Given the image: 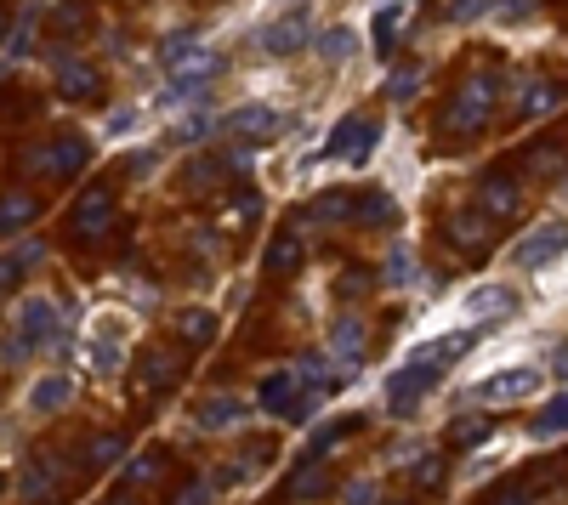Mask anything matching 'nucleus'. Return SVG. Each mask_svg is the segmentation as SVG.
Returning a JSON list of instances; mask_svg holds the SVG:
<instances>
[{"label": "nucleus", "mask_w": 568, "mask_h": 505, "mask_svg": "<svg viewBox=\"0 0 568 505\" xmlns=\"http://www.w3.org/2000/svg\"><path fill=\"white\" fill-rule=\"evenodd\" d=\"M438 375H444V369H438V358L421 347L404 369H392V381H387V409H392V415H415V409H421V398L438 386Z\"/></svg>", "instance_id": "1"}, {"label": "nucleus", "mask_w": 568, "mask_h": 505, "mask_svg": "<svg viewBox=\"0 0 568 505\" xmlns=\"http://www.w3.org/2000/svg\"><path fill=\"white\" fill-rule=\"evenodd\" d=\"M495 74H472L455 97H449V131H461V137H472V131H483L489 125V114H495Z\"/></svg>", "instance_id": "2"}, {"label": "nucleus", "mask_w": 568, "mask_h": 505, "mask_svg": "<svg viewBox=\"0 0 568 505\" xmlns=\"http://www.w3.org/2000/svg\"><path fill=\"white\" fill-rule=\"evenodd\" d=\"M302 369H273V375H262V392H256V398H262V409L267 415H279V420H307V409H313V403L302 398Z\"/></svg>", "instance_id": "3"}, {"label": "nucleus", "mask_w": 568, "mask_h": 505, "mask_svg": "<svg viewBox=\"0 0 568 505\" xmlns=\"http://www.w3.org/2000/svg\"><path fill=\"white\" fill-rule=\"evenodd\" d=\"M23 341V347H46V341H57L63 335V313H57V301L46 296H29L18 307V330H12Z\"/></svg>", "instance_id": "4"}, {"label": "nucleus", "mask_w": 568, "mask_h": 505, "mask_svg": "<svg viewBox=\"0 0 568 505\" xmlns=\"http://www.w3.org/2000/svg\"><path fill=\"white\" fill-rule=\"evenodd\" d=\"M375 137H381V125L375 120H358V114H347V120L330 131V142L319 148V159H364L375 148Z\"/></svg>", "instance_id": "5"}, {"label": "nucleus", "mask_w": 568, "mask_h": 505, "mask_svg": "<svg viewBox=\"0 0 568 505\" xmlns=\"http://www.w3.org/2000/svg\"><path fill=\"white\" fill-rule=\"evenodd\" d=\"M108 227H114V199H108L103 188H91L80 205H74V216H69V239L74 244H86V239H103Z\"/></svg>", "instance_id": "6"}, {"label": "nucleus", "mask_w": 568, "mask_h": 505, "mask_svg": "<svg viewBox=\"0 0 568 505\" xmlns=\"http://www.w3.org/2000/svg\"><path fill=\"white\" fill-rule=\"evenodd\" d=\"M228 131L233 137H245V142H273L284 131V114L279 108H267V103H245V108H233L228 114Z\"/></svg>", "instance_id": "7"}, {"label": "nucleus", "mask_w": 568, "mask_h": 505, "mask_svg": "<svg viewBox=\"0 0 568 505\" xmlns=\"http://www.w3.org/2000/svg\"><path fill=\"white\" fill-rule=\"evenodd\" d=\"M307 40H313V23H307V12H284L279 23H267V29H262L267 57H296Z\"/></svg>", "instance_id": "8"}, {"label": "nucleus", "mask_w": 568, "mask_h": 505, "mask_svg": "<svg viewBox=\"0 0 568 505\" xmlns=\"http://www.w3.org/2000/svg\"><path fill=\"white\" fill-rule=\"evenodd\" d=\"M86 165V142L80 137H57L52 148H40V159H29V171H46L52 182H69Z\"/></svg>", "instance_id": "9"}, {"label": "nucleus", "mask_w": 568, "mask_h": 505, "mask_svg": "<svg viewBox=\"0 0 568 505\" xmlns=\"http://www.w3.org/2000/svg\"><path fill=\"white\" fill-rule=\"evenodd\" d=\"M57 91H63V97H74V103H86V97H97V91H103V74L91 69L86 57H63L57 52Z\"/></svg>", "instance_id": "10"}, {"label": "nucleus", "mask_w": 568, "mask_h": 505, "mask_svg": "<svg viewBox=\"0 0 568 505\" xmlns=\"http://www.w3.org/2000/svg\"><path fill=\"white\" fill-rule=\"evenodd\" d=\"M546 386V375L540 369H500V375H489V386H483L478 398L489 403H517V398H534Z\"/></svg>", "instance_id": "11"}, {"label": "nucleus", "mask_w": 568, "mask_h": 505, "mask_svg": "<svg viewBox=\"0 0 568 505\" xmlns=\"http://www.w3.org/2000/svg\"><path fill=\"white\" fill-rule=\"evenodd\" d=\"M557 250H563V222L551 216V222H540V227L529 233V239L517 244L512 256H517L523 267H546V262H557Z\"/></svg>", "instance_id": "12"}, {"label": "nucleus", "mask_w": 568, "mask_h": 505, "mask_svg": "<svg viewBox=\"0 0 568 505\" xmlns=\"http://www.w3.org/2000/svg\"><path fill=\"white\" fill-rule=\"evenodd\" d=\"M517 199H523V193H517V176H489V182L478 188V210L489 216V222L517 216Z\"/></svg>", "instance_id": "13"}, {"label": "nucleus", "mask_w": 568, "mask_h": 505, "mask_svg": "<svg viewBox=\"0 0 568 505\" xmlns=\"http://www.w3.org/2000/svg\"><path fill=\"white\" fill-rule=\"evenodd\" d=\"M239 420H245V403L233 398V392H216V398H205L194 409L199 432H228V426H239Z\"/></svg>", "instance_id": "14"}, {"label": "nucleus", "mask_w": 568, "mask_h": 505, "mask_svg": "<svg viewBox=\"0 0 568 505\" xmlns=\"http://www.w3.org/2000/svg\"><path fill=\"white\" fill-rule=\"evenodd\" d=\"M165 69L177 74V80H216V74H222V57H216L211 46H199V40H194V46H182Z\"/></svg>", "instance_id": "15"}, {"label": "nucleus", "mask_w": 568, "mask_h": 505, "mask_svg": "<svg viewBox=\"0 0 568 505\" xmlns=\"http://www.w3.org/2000/svg\"><path fill=\"white\" fill-rule=\"evenodd\" d=\"M347 216L364 222V227H392L398 222V205H392V193L370 188V193H353V199H347Z\"/></svg>", "instance_id": "16"}, {"label": "nucleus", "mask_w": 568, "mask_h": 505, "mask_svg": "<svg viewBox=\"0 0 568 505\" xmlns=\"http://www.w3.org/2000/svg\"><path fill=\"white\" fill-rule=\"evenodd\" d=\"M330 347H336L347 364H358V358L370 352V330H364V318H358V313H341L336 324H330Z\"/></svg>", "instance_id": "17"}, {"label": "nucleus", "mask_w": 568, "mask_h": 505, "mask_svg": "<svg viewBox=\"0 0 568 505\" xmlns=\"http://www.w3.org/2000/svg\"><path fill=\"white\" fill-rule=\"evenodd\" d=\"M302 239H296V233H279V239L267 244V256H262V273L267 279H290V273H296V267H302Z\"/></svg>", "instance_id": "18"}, {"label": "nucleus", "mask_w": 568, "mask_h": 505, "mask_svg": "<svg viewBox=\"0 0 568 505\" xmlns=\"http://www.w3.org/2000/svg\"><path fill=\"white\" fill-rule=\"evenodd\" d=\"M137 381L142 386H171V381H182V352H165V347H154V352H142V369H137Z\"/></svg>", "instance_id": "19"}, {"label": "nucleus", "mask_w": 568, "mask_h": 505, "mask_svg": "<svg viewBox=\"0 0 568 505\" xmlns=\"http://www.w3.org/2000/svg\"><path fill=\"white\" fill-rule=\"evenodd\" d=\"M69 398H74L69 375H46V381H35V392H29V409H35V415H57V409H69Z\"/></svg>", "instance_id": "20"}, {"label": "nucleus", "mask_w": 568, "mask_h": 505, "mask_svg": "<svg viewBox=\"0 0 568 505\" xmlns=\"http://www.w3.org/2000/svg\"><path fill=\"white\" fill-rule=\"evenodd\" d=\"M512 307H517V296L506 284H483V290L466 296V318H500V313H512Z\"/></svg>", "instance_id": "21"}, {"label": "nucleus", "mask_w": 568, "mask_h": 505, "mask_svg": "<svg viewBox=\"0 0 568 505\" xmlns=\"http://www.w3.org/2000/svg\"><path fill=\"white\" fill-rule=\"evenodd\" d=\"M449 239H461V250L466 256H478L483 244H489V216H472V210H461V216H455V222H449Z\"/></svg>", "instance_id": "22"}, {"label": "nucleus", "mask_w": 568, "mask_h": 505, "mask_svg": "<svg viewBox=\"0 0 568 505\" xmlns=\"http://www.w3.org/2000/svg\"><path fill=\"white\" fill-rule=\"evenodd\" d=\"M307 46H319V57H324V63H347V57L358 52V35L347 29V23H336V29H324V35H313Z\"/></svg>", "instance_id": "23"}, {"label": "nucleus", "mask_w": 568, "mask_h": 505, "mask_svg": "<svg viewBox=\"0 0 568 505\" xmlns=\"http://www.w3.org/2000/svg\"><path fill=\"white\" fill-rule=\"evenodd\" d=\"M35 210H40L35 193H6V199H0V233H18V227H29V222H35Z\"/></svg>", "instance_id": "24"}, {"label": "nucleus", "mask_w": 568, "mask_h": 505, "mask_svg": "<svg viewBox=\"0 0 568 505\" xmlns=\"http://www.w3.org/2000/svg\"><path fill=\"white\" fill-rule=\"evenodd\" d=\"M40 256H46V244H18L12 256H0V290H12V284H18L23 273L40 262Z\"/></svg>", "instance_id": "25"}, {"label": "nucleus", "mask_w": 568, "mask_h": 505, "mask_svg": "<svg viewBox=\"0 0 568 505\" xmlns=\"http://www.w3.org/2000/svg\"><path fill=\"white\" fill-rule=\"evenodd\" d=\"M563 420H568V398H563V392H551V403L540 409V415H534V426H529V432L540 437V443H546V437L557 443V437H563Z\"/></svg>", "instance_id": "26"}, {"label": "nucleus", "mask_w": 568, "mask_h": 505, "mask_svg": "<svg viewBox=\"0 0 568 505\" xmlns=\"http://www.w3.org/2000/svg\"><path fill=\"white\" fill-rule=\"evenodd\" d=\"M177 330L188 335L194 347H211V341H216V313H205V307H182Z\"/></svg>", "instance_id": "27"}, {"label": "nucleus", "mask_w": 568, "mask_h": 505, "mask_svg": "<svg viewBox=\"0 0 568 505\" xmlns=\"http://www.w3.org/2000/svg\"><path fill=\"white\" fill-rule=\"evenodd\" d=\"M353 426H364L358 415H341V420H324V432H313V449H307V460H324V454L336 449L341 437L353 432Z\"/></svg>", "instance_id": "28"}, {"label": "nucleus", "mask_w": 568, "mask_h": 505, "mask_svg": "<svg viewBox=\"0 0 568 505\" xmlns=\"http://www.w3.org/2000/svg\"><path fill=\"white\" fill-rule=\"evenodd\" d=\"M120 454H125V437L120 432H103V437H91V443H86V466L103 471V466H114Z\"/></svg>", "instance_id": "29"}, {"label": "nucleus", "mask_w": 568, "mask_h": 505, "mask_svg": "<svg viewBox=\"0 0 568 505\" xmlns=\"http://www.w3.org/2000/svg\"><path fill=\"white\" fill-rule=\"evenodd\" d=\"M324 488H330V477H324L319 460H302V471L290 477V494H296V500H313V494H324Z\"/></svg>", "instance_id": "30"}, {"label": "nucleus", "mask_w": 568, "mask_h": 505, "mask_svg": "<svg viewBox=\"0 0 568 505\" xmlns=\"http://www.w3.org/2000/svg\"><path fill=\"white\" fill-rule=\"evenodd\" d=\"M216 176H228V171H222V159H194V165L182 171V188H188V193H205Z\"/></svg>", "instance_id": "31"}, {"label": "nucleus", "mask_w": 568, "mask_h": 505, "mask_svg": "<svg viewBox=\"0 0 568 505\" xmlns=\"http://www.w3.org/2000/svg\"><path fill=\"white\" fill-rule=\"evenodd\" d=\"M347 199H353V193L330 188V193H319V205L307 210V216H313V222H347Z\"/></svg>", "instance_id": "32"}, {"label": "nucleus", "mask_w": 568, "mask_h": 505, "mask_svg": "<svg viewBox=\"0 0 568 505\" xmlns=\"http://www.w3.org/2000/svg\"><path fill=\"white\" fill-rule=\"evenodd\" d=\"M409 279H415V256H409V244H392V256H387V284H392V290H404Z\"/></svg>", "instance_id": "33"}, {"label": "nucleus", "mask_w": 568, "mask_h": 505, "mask_svg": "<svg viewBox=\"0 0 568 505\" xmlns=\"http://www.w3.org/2000/svg\"><path fill=\"white\" fill-rule=\"evenodd\" d=\"M421 86H426V69H398V74L387 80V97H392V103H409Z\"/></svg>", "instance_id": "34"}, {"label": "nucleus", "mask_w": 568, "mask_h": 505, "mask_svg": "<svg viewBox=\"0 0 568 505\" xmlns=\"http://www.w3.org/2000/svg\"><path fill=\"white\" fill-rule=\"evenodd\" d=\"M557 103H563V91H557V86H529V91H523V114H534V120L551 114Z\"/></svg>", "instance_id": "35"}, {"label": "nucleus", "mask_w": 568, "mask_h": 505, "mask_svg": "<svg viewBox=\"0 0 568 505\" xmlns=\"http://www.w3.org/2000/svg\"><path fill=\"white\" fill-rule=\"evenodd\" d=\"M86 364H91V375H114V369H120V347L103 335L97 347H86Z\"/></svg>", "instance_id": "36"}, {"label": "nucleus", "mask_w": 568, "mask_h": 505, "mask_svg": "<svg viewBox=\"0 0 568 505\" xmlns=\"http://www.w3.org/2000/svg\"><path fill=\"white\" fill-rule=\"evenodd\" d=\"M472 341H478V335H444V341H438V347H426L432 352V358H438V364H455V358H466V352H472Z\"/></svg>", "instance_id": "37"}, {"label": "nucleus", "mask_w": 568, "mask_h": 505, "mask_svg": "<svg viewBox=\"0 0 568 505\" xmlns=\"http://www.w3.org/2000/svg\"><path fill=\"white\" fill-rule=\"evenodd\" d=\"M160 471H165V454H142V460L125 466V483H154Z\"/></svg>", "instance_id": "38"}, {"label": "nucleus", "mask_w": 568, "mask_h": 505, "mask_svg": "<svg viewBox=\"0 0 568 505\" xmlns=\"http://www.w3.org/2000/svg\"><path fill=\"white\" fill-rule=\"evenodd\" d=\"M398 18H404V12H381V18H375V52L381 57H392V35H398Z\"/></svg>", "instance_id": "39"}, {"label": "nucleus", "mask_w": 568, "mask_h": 505, "mask_svg": "<svg viewBox=\"0 0 568 505\" xmlns=\"http://www.w3.org/2000/svg\"><path fill=\"white\" fill-rule=\"evenodd\" d=\"M489 12H495L500 23H523L534 12V0H489Z\"/></svg>", "instance_id": "40"}, {"label": "nucleus", "mask_w": 568, "mask_h": 505, "mask_svg": "<svg viewBox=\"0 0 568 505\" xmlns=\"http://www.w3.org/2000/svg\"><path fill=\"white\" fill-rule=\"evenodd\" d=\"M341 505H381V488H375L370 477H358V483L341 494Z\"/></svg>", "instance_id": "41"}, {"label": "nucleus", "mask_w": 568, "mask_h": 505, "mask_svg": "<svg viewBox=\"0 0 568 505\" xmlns=\"http://www.w3.org/2000/svg\"><path fill=\"white\" fill-rule=\"evenodd\" d=\"M211 494H216V483L211 477H194V483L177 494V505H211Z\"/></svg>", "instance_id": "42"}, {"label": "nucleus", "mask_w": 568, "mask_h": 505, "mask_svg": "<svg viewBox=\"0 0 568 505\" xmlns=\"http://www.w3.org/2000/svg\"><path fill=\"white\" fill-rule=\"evenodd\" d=\"M415 483H421V488H438V483H444V460H438V454H421V466H415Z\"/></svg>", "instance_id": "43"}, {"label": "nucleus", "mask_w": 568, "mask_h": 505, "mask_svg": "<svg viewBox=\"0 0 568 505\" xmlns=\"http://www.w3.org/2000/svg\"><path fill=\"white\" fill-rule=\"evenodd\" d=\"M256 210H262V205H256V199L245 193V199H239L233 210H222V227H245V222H256Z\"/></svg>", "instance_id": "44"}, {"label": "nucleus", "mask_w": 568, "mask_h": 505, "mask_svg": "<svg viewBox=\"0 0 568 505\" xmlns=\"http://www.w3.org/2000/svg\"><path fill=\"white\" fill-rule=\"evenodd\" d=\"M489 437V426H483L478 415H466V420H455V443H483Z\"/></svg>", "instance_id": "45"}, {"label": "nucleus", "mask_w": 568, "mask_h": 505, "mask_svg": "<svg viewBox=\"0 0 568 505\" xmlns=\"http://www.w3.org/2000/svg\"><path fill=\"white\" fill-rule=\"evenodd\" d=\"M489 505H534L529 488H500V494H489Z\"/></svg>", "instance_id": "46"}, {"label": "nucleus", "mask_w": 568, "mask_h": 505, "mask_svg": "<svg viewBox=\"0 0 568 505\" xmlns=\"http://www.w3.org/2000/svg\"><path fill=\"white\" fill-rule=\"evenodd\" d=\"M222 171H233V176H250V148H233V154H222Z\"/></svg>", "instance_id": "47"}, {"label": "nucleus", "mask_w": 568, "mask_h": 505, "mask_svg": "<svg viewBox=\"0 0 568 505\" xmlns=\"http://www.w3.org/2000/svg\"><path fill=\"white\" fill-rule=\"evenodd\" d=\"M57 29H80V0H63V6H57Z\"/></svg>", "instance_id": "48"}, {"label": "nucleus", "mask_w": 568, "mask_h": 505, "mask_svg": "<svg viewBox=\"0 0 568 505\" xmlns=\"http://www.w3.org/2000/svg\"><path fill=\"white\" fill-rule=\"evenodd\" d=\"M478 12H489V0H455V12H449V18H478Z\"/></svg>", "instance_id": "49"}, {"label": "nucleus", "mask_w": 568, "mask_h": 505, "mask_svg": "<svg viewBox=\"0 0 568 505\" xmlns=\"http://www.w3.org/2000/svg\"><path fill=\"white\" fill-rule=\"evenodd\" d=\"M6 29H12V18H6V12H0V35H6Z\"/></svg>", "instance_id": "50"}, {"label": "nucleus", "mask_w": 568, "mask_h": 505, "mask_svg": "<svg viewBox=\"0 0 568 505\" xmlns=\"http://www.w3.org/2000/svg\"><path fill=\"white\" fill-rule=\"evenodd\" d=\"M392 505H409V500H392Z\"/></svg>", "instance_id": "51"}]
</instances>
